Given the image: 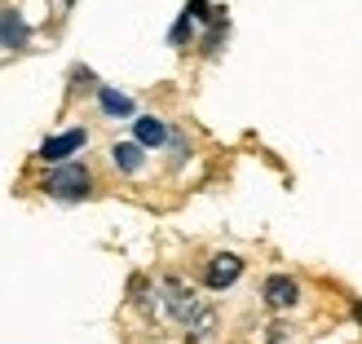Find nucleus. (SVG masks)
Wrapping results in <instances>:
<instances>
[{"label":"nucleus","mask_w":362,"mask_h":344,"mask_svg":"<svg viewBox=\"0 0 362 344\" xmlns=\"http://www.w3.org/2000/svg\"><path fill=\"white\" fill-rule=\"evenodd\" d=\"M261 296H265L269 309H296L300 304V283L292 274H269L265 287H261Z\"/></svg>","instance_id":"obj_2"},{"label":"nucleus","mask_w":362,"mask_h":344,"mask_svg":"<svg viewBox=\"0 0 362 344\" xmlns=\"http://www.w3.org/2000/svg\"><path fill=\"white\" fill-rule=\"evenodd\" d=\"M88 190H93V172L84 164H71V159L53 164V172L45 177V194L62 198V203H80V198H88Z\"/></svg>","instance_id":"obj_1"},{"label":"nucleus","mask_w":362,"mask_h":344,"mask_svg":"<svg viewBox=\"0 0 362 344\" xmlns=\"http://www.w3.org/2000/svg\"><path fill=\"white\" fill-rule=\"evenodd\" d=\"M98 106H102L106 119H137V102L111 84H98Z\"/></svg>","instance_id":"obj_5"},{"label":"nucleus","mask_w":362,"mask_h":344,"mask_svg":"<svg viewBox=\"0 0 362 344\" xmlns=\"http://www.w3.org/2000/svg\"><path fill=\"white\" fill-rule=\"evenodd\" d=\"M111 164L133 177V172H141V164H146V146H141L137 137L133 141H115V146H111Z\"/></svg>","instance_id":"obj_7"},{"label":"nucleus","mask_w":362,"mask_h":344,"mask_svg":"<svg viewBox=\"0 0 362 344\" xmlns=\"http://www.w3.org/2000/svg\"><path fill=\"white\" fill-rule=\"evenodd\" d=\"M239 274H243V256H234V251H216V256L208 261V287L212 292L239 283Z\"/></svg>","instance_id":"obj_4"},{"label":"nucleus","mask_w":362,"mask_h":344,"mask_svg":"<svg viewBox=\"0 0 362 344\" xmlns=\"http://www.w3.org/2000/svg\"><path fill=\"white\" fill-rule=\"evenodd\" d=\"M88 141V133L84 129H66V133H58V137H49L45 146H40V159L45 164H62V159H71L80 146Z\"/></svg>","instance_id":"obj_3"},{"label":"nucleus","mask_w":362,"mask_h":344,"mask_svg":"<svg viewBox=\"0 0 362 344\" xmlns=\"http://www.w3.org/2000/svg\"><path fill=\"white\" fill-rule=\"evenodd\" d=\"M133 137H137L146 150H155V146H164V141H168V124L155 119V115H137V119H133Z\"/></svg>","instance_id":"obj_8"},{"label":"nucleus","mask_w":362,"mask_h":344,"mask_svg":"<svg viewBox=\"0 0 362 344\" xmlns=\"http://www.w3.org/2000/svg\"><path fill=\"white\" fill-rule=\"evenodd\" d=\"M27 40H31V27L23 23V13L0 9V45L5 49H27Z\"/></svg>","instance_id":"obj_6"},{"label":"nucleus","mask_w":362,"mask_h":344,"mask_svg":"<svg viewBox=\"0 0 362 344\" xmlns=\"http://www.w3.org/2000/svg\"><path fill=\"white\" fill-rule=\"evenodd\" d=\"M354 314H358V318H362V304H354Z\"/></svg>","instance_id":"obj_9"}]
</instances>
